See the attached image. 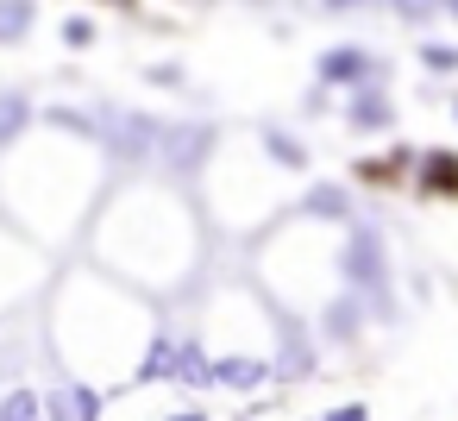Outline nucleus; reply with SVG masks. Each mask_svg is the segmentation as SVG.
Segmentation results:
<instances>
[{"label": "nucleus", "instance_id": "nucleus-4", "mask_svg": "<svg viewBox=\"0 0 458 421\" xmlns=\"http://www.w3.org/2000/svg\"><path fill=\"white\" fill-rule=\"evenodd\" d=\"M233 383V390H251V383H270V365H258V358H214L208 365V383Z\"/></svg>", "mask_w": 458, "mask_h": 421}, {"label": "nucleus", "instance_id": "nucleus-5", "mask_svg": "<svg viewBox=\"0 0 458 421\" xmlns=\"http://www.w3.org/2000/svg\"><path fill=\"white\" fill-rule=\"evenodd\" d=\"M176 358H182V352H176V339H170V333H157V339H151V352H145V365H139V377H145V383L176 377Z\"/></svg>", "mask_w": 458, "mask_h": 421}, {"label": "nucleus", "instance_id": "nucleus-7", "mask_svg": "<svg viewBox=\"0 0 458 421\" xmlns=\"http://www.w3.org/2000/svg\"><path fill=\"white\" fill-rule=\"evenodd\" d=\"M0 421H38V396L32 390H7L0 396Z\"/></svg>", "mask_w": 458, "mask_h": 421}, {"label": "nucleus", "instance_id": "nucleus-6", "mask_svg": "<svg viewBox=\"0 0 458 421\" xmlns=\"http://www.w3.org/2000/svg\"><path fill=\"white\" fill-rule=\"evenodd\" d=\"M352 126H358V133H364V126H370V133H383V126H389V101H383L377 89H370V95L358 89V95H352Z\"/></svg>", "mask_w": 458, "mask_h": 421}, {"label": "nucleus", "instance_id": "nucleus-9", "mask_svg": "<svg viewBox=\"0 0 458 421\" xmlns=\"http://www.w3.org/2000/svg\"><path fill=\"white\" fill-rule=\"evenodd\" d=\"M26 26H32V7H0V45L26 39Z\"/></svg>", "mask_w": 458, "mask_h": 421}, {"label": "nucleus", "instance_id": "nucleus-14", "mask_svg": "<svg viewBox=\"0 0 458 421\" xmlns=\"http://www.w3.org/2000/svg\"><path fill=\"white\" fill-rule=\"evenodd\" d=\"M427 176H433L439 189H452V183H458V164H452V158H427Z\"/></svg>", "mask_w": 458, "mask_h": 421}, {"label": "nucleus", "instance_id": "nucleus-2", "mask_svg": "<svg viewBox=\"0 0 458 421\" xmlns=\"http://www.w3.org/2000/svg\"><path fill=\"white\" fill-rule=\"evenodd\" d=\"M345 277H352L358 289H383V245H377L370 227L352 233V245H345Z\"/></svg>", "mask_w": 458, "mask_h": 421}, {"label": "nucleus", "instance_id": "nucleus-20", "mask_svg": "<svg viewBox=\"0 0 458 421\" xmlns=\"http://www.w3.org/2000/svg\"><path fill=\"white\" fill-rule=\"evenodd\" d=\"M170 421H201V415H195V408H189V415H170Z\"/></svg>", "mask_w": 458, "mask_h": 421}, {"label": "nucleus", "instance_id": "nucleus-1", "mask_svg": "<svg viewBox=\"0 0 458 421\" xmlns=\"http://www.w3.org/2000/svg\"><path fill=\"white\" fill-rule=\"evenodd\" d=\"M364 76H377V57L358 51V45H339L320 57V82H339V89H364Z\"/></svg>", "mask_w": 458, "mask_h": 421}, {"label": "nucleus", "instance_id": "nucleus-17", "mask_svg": "<svg viewBox=\"0 0 458 421\" xmlns=\"http://www.w3.org/2000/svg\"><path fill=\"white\" fill-rule=\"evenodd\" d=\"M51 126H64V133H89L95 120H89V114H64V107H51Z\"/></svg>", "mask_w": 458, "mask_h": 421}, {"label": "nucleus", "instance_id": "nucleus-15", "mask_svg": "<svg viewBox=\"0 0 458 421\" xmlns=\"http://www.w3.org/2000/svg\"><path fill=\"white\" fill-rule=\"evenodd\" d=\"M420 57H427L433 70H458V45H427Z\"/></svg>", "mask_w": 458, "mask_h": 421}, {"label": "nucleus", "instance_id": "nucleus-11", "mask_svg": "<svg viewBox=\"0 0 458 421\" xmlns=\"http://www.w3.org/2000/svg\"><path fill=\"white\" fill-rule=\"evenodd\" d=\"M64 39H70V51H82V45H95V26H89L82 13H70V20H64Z\"/></svg>", "mask_w": 458, "mask_h": 421}, {"label": "nucleus", "instance_id": "nucleus-3", "mask_svg": "<svg viewBox=\"0 0 458 421\" xmlns=\"http://www.w3.org/2000/svg\"><path fill=\"white\" fill-rule=\"evenodd\" d=\"M145 133H157V126L139 120V114H107V139H114L120 158H139V151H145Z\"/></svg>", "mask_w": 458, "mask_h": 421}, {"label": "nucleus", "instance_id": "nucleus-10", "mask_svg": "<svg viewBox=\"0 0 458 421\" xmlns=\"http://www.w3.org/2000/svg\"><path fill=\"white\" fill-rule=\"evenodd\" d=\"M264 145H270V158H276V164H289V170H295V164H301V145H295V139H283V133H276V126H270V133H264Z\"/></svg>", "mask_w": 458, "mask_h": 421}, {"label": "nucleus", "instance_id": "nucleus-12", "mask_svg": "<svg viewBox=\"0 0 458 421\" xmlns=\"http://www.w3.org/2000/svg\"><path fill=\"white\" fill-rule=\"evenodd\" d=\"M308 214H345V195L339 189H314L308 195Z\"/></svg>", "mask_w": 458, "mask_h": 421}, {"label": "nucleus", "instance_id": "nucleus-8", "mask_svg": "<svg viewBox=\"0 0 458 421\" xmlns=\"http://www.w3.org/2000/svg\"><path fill=\"white\" fill-rule=\"evenodd\" d=\"M26 114H32V107H26V95H0V145H7V139L26 126Z\"/></svg>", "mask_w": 458, "mask_h": 421}, {"label": "nucleus", "instance_id": "nucleus-16", "mask_svg": "<svg viewBox=\"0 0 458 421\" xmlns=\"http://www.w3.org/2000/svg\"><path fill=\"white\" fill-rule=\"evenodd\" d=\"M45 408H51V421H76V402H70V383H64V390H51V402H45Z\"/></svg>", "mask_w": 458, "mask_h": 421}, {"label": "nucleus", "instance_id": "nucleus-13", "mask_svg": "<svg viewBox=\"0 0 458 421\" xmlns=\"http://www.w3.org/2000/svg\"><path fill=\"white\" fill-rule=\"evenodd\" d=\"M70 402H76V421H95V415H101V396L82 390V383H70Z\"/></svg>", "mask_w": 458, "mask_h": 421}, {"label": "nucleus", "instance_id": "nucleus-18", "mask_svg": "<svg viewBox=\"0 0 458 421\" xmlns=\"http://www.w3.org/2000/svg\"><path fill=\"white\" fill-rule=\"evenodd\" d=\"M352 327H358V308H352V302H339V308H333V333H339V339H352Z\"/></svg>", "mask_w": 458, "mask_h": 421}, {"label": "nucleus", "instance_id": "nucleus-19", "mask_svg": "<svg viewBox=\"0 0 458 421\" xmlns=\"http://www.w3.org/2000/svg\"><path fill=\"white\" fill-rule=\"evenodd\" d=\"M327 421H370V408H364V402H339Z\"/></svg>", "mask_w": 458, "mask_h": 421}]
</instances>
